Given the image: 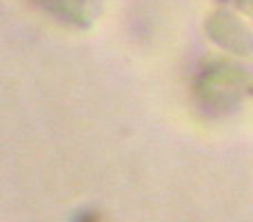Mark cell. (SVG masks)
<instances>
[{"label": "cell", "mask_w": 253, "mask_h": 222, "mask_svg": "<svg viewBox=\"0 0 253 222\" xmlns=\"http://www.w3.org/2000/svg\"><path fill=\"white\" fill-rule=\"evenodd\" d=\"M209 31H211V38H215L227 49H233V51H240V53H247L253 49L251 34L231 13H215V16H211Z\"/></svg>", "instance_id": "6da1fadb"}, {"label": "cell", "mask_w": 253, "mask_h": 222, "mask_svg": "<svg viewBox=\"0 0 253 222\" xmlns=\"http://www.w3.org/2000/svg\"><path fill=\"white\" fill-rule=\"evenodd\" d=\"M34 2L71 22L87 18V0H34Z\"/></svg>", "instance_id": "7a4b0ae2"}]
</instances>
